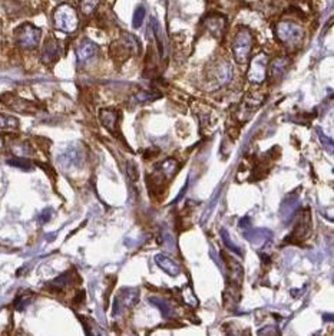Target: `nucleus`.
Listing matches in <instances>:
<instances>
[{"label": "nucleus", "instance_id": "obj_10", "mask_svg": "<svg viewBox=\"0 0 334 336\" xmlns=\"http://www.w3.org/2000/svg\"><path fill=\"white\" fill-rule=\"evenodd\" d=\"M98 52H99V48H98L96 43L89 41V39H84V41L76 46V59H78V64H88L91 59H93V57L98 55Z\"/></svg>", "mask_w": 334, "mask_h": 336}, {"label": "nucleus", "instance_id": "obj_6", "mask_svg": "<svg viewBox=\"0 0 334 336\" xmlns=\"http://www.w3.org/2000/svg\"><path fill=\"white\" fill-rule=\"evenodd\" d=\"M138 290L136 289H122L119 293L116 294L114 302V316L123 315L131 308H134L138 302Z\"/></svg>", "mask_w": 334, "mask_h": 336}, {"label": "nucleus", "instance_id": "obj_18", "mask_svg": "<svg viewBox=\"0 0 334 336\" xmlns=\"http://www.w3.org/2000/svg\"><path fill=\"white\" fill-rule=\"evenodd\" d=\"M155 262H157V265L159 266L165 273H168L170 276H178V274L181 273V267H179V265H177L174 260H171L168 256L157 254V256H155Z\"/></svg>", "mask_w": 334, "mask_h": 336}, {"label": "nucleus", "instance_id": "obj_1", "mask_svg": "<svg viewBox=\"0 0 334 336\" xmlns=\"http://www.w3.org/2000/svg\"><path fill=\"white\" fill-rule=\"evenodd\" d=\"M253 43H254V37H253L251 30L245 26L238 28L234 41H233V55L237 64L244 65L248 62Z\"/></svg>", "mask_w": 334, "mask_h": 336}, {"label": "nucleus", "instance_id": "obj_9", "mask_svg": "<svg viewBox=\"0 0 334 336\" xmlns=\"http://www.w3.org/2000/svg\"><path fill=\"white\" fill-rule=\"evenodd\" d=\"M204 26L214 37L220 39L227 28V19H225V16L220 13H213L204 19Z\"/></svg>", "mask_w": 334, "mask_h": 336}, {"label": "nucleus", "instance_id": "obj_26", "mask_svg": "<svg viewBox=\"0 0 334 336\" xmlns=\"http://www.w3.org/2000/svg\"><path fill=\"white\" fill-rule=\"evenodd\" d=\"M158 98H161L159 93H151L147 92V91H139L134 95V101L135 102H139V104H143V102H151V101H155Z\"/></svg>", "mask_w": 334, "mask_h": 336}, {"label": "nucleus", "instance_id": "obj_11", "mask_svg": "<svg viewBox=\"0 0 334 336\" xmlns=\"http://www.w3.org/2000/svg\"><path fill=\"white\" fill-rule=\"evenodd\" d=\"M60 56V46L59 42L55 39H48L45 42V46L42 49V55H40V61L45 65H52L56 62Z\"/></svg>", "mask_w": 334, "mask_h": 336}, {"label": "nucleus", "instance_id": "obj_34", "mask_svg": "<svg viewBox=\"0 0 334 336\" xmlns=\"http://www.w3.org/2000/svg\"><path fill=\"white\" fill-rule=\"evenodd\" d=\"M128 174L132 181H135V180L138 179V175H139V172H138V168H136L135 163H132V161L128 163Z\"/></svg>", "mask_w": 334, "mask_h": 336}, {"label": "nucleus", "instance_id": "obj_36", "mask_svg": "<svg viewBox=\"0 0 334 336\" xmlns=\"http://www.w3.org/2000/svg\"><path fill=\"white\" fill-rule=\"evenodd\" d=\"M188 186H190V180H186V184H185L184 188H182V190H181V193H179V195H178L177 199H175V200H174V203H177V201H179V200H181V199H182V197H184L185 190H186V188H188Z\"/></svg>", "mask_w": 334, "mask_h": 336}, {"label": "nucleus", "instance_id": "obj_23", "mask_svg": "<svg viewBox=\"0 0 334 336\" xmlns=\"http://www.w3.org/2000/svg\"><path fill=\"white\" fill-rule=\"evenodd\" d=\"M19 121L10 115H0V131H12L17 129Z\"/></svg>", "mask_w": 334, "mask_h": 336}, {"label": "nucleus", "instance_id": "obj_32", "mask_svg": "<svg viewBox=\"0 0 334 336\" xmlns=\"http://www.w3.org/2000/svg\"><path fill=\"white\" fill-rule=\"evenodd\" d=\"M30 301H32V294H20V296L16 298V301H14V308L22 312V310L30 303Z\"/></svg>", "mask_w": 334, "mask_h": 336}, {"label": "nucleus", "instance_id": "obj_33", "mask_svg": "<svg viewBox=\"0 0 334 336\" xmlns=\"http://www.w3.org/2000/svg\"><path fill=\"white\" fill-rule=\"evenodd\" d=\"M316 132H317V135H319V138H320L321 144H323V147H326L330 152H333V141L328 138L323 131H321L320 128H316Z\"/></svg>", "mask_w": 334, "mask_h": 336}, {"label": "nucleus", "instance_id": "obj_21", "mask_svg": "<svg viewBox=\"0 0 334 336\" xmlns=\"http://www.w3.org/2000/svg\"><path fill=\"white\" fill-rule=\"evenodd\" d=\"M299 206V197L297 195H290V197H287L284 201H283V204H281V210H280V213L283 215V219L284 220H288V219H291V215L294 214V211H296V208Z\"/></svg>", "mask_w": 334, "mask_h": 336}, {"label": "nucleus", "instance_id": "obj_15", "mask_svg": "<svg viewBox=\"0 0 334 336\" xmlns=\"http://www.w3.org/2000/svg\"><path fill=\"white\" fill-rule=\"evenodd\" d=\"M311 233V220H310V213L307 211L306 215H303L297 223L296 229L293 231V239L297 242H303Z\"/></svg>", "mask_w": 334, "mask_h": 336}, {"label": "nucleus", "instance_id": "obj_17", "mask_svg": "<svg viewBox=\"0 0 334 336\" xmlns=\"http://www.w3.org/2000/svg\"><path fill=\"white\" fill-rule=\"evenodd\" d=\"M290 66V59L288 57H276L270 65V75L274 81L283 78L287 69Z\"/></svg>", "mask_w": 334, "mask_h": 336}, {"label": "nucleus", "instance_id": "obj_3", "mask_svg": "<svg viewBox=\"0 0 334 336\" xmlns=\"http://www.w3.org/2000/svg\"><path fill=\"white\" fill-rule=\"evenodd\" d=\"M276 35H277L278 41L284 43L285 46H299L300 43L303 42L304 32L297 23L285 21L280 22L276 26Z\"/></svg>", "mask_w": 334, "mask_h": 336}, {"label": "nucleus", "instance_id": "obj_8", "mask_svg": "<svg viewBox=\"0 0 334 336\" xmlns=\"http://www.w3.org/2000/svg\"><path fill=\"white\" fill-rule=\"evenodd\" d=\"M0 101H2L5 105L10 108V109H13L16 112H22V114H35L36 109H37L33 102L22 100V98H19V96H16V95L10 92L3 93V95L0 96Z\"/></svg>", "mask_w": 334, "mask_h": 336}, {"label": "nucleus", "instance_id": "obj_38", "mask_svg": "<svg viewBox=\"0 0 334 336\" xmlns=\"http://www.w3.org/2000/svg\"><path fill=\"white\" fill-rule=\"evenodd\" d=\"M241 336H245V333H242V335ZM247 336H248V335H247Z\"/></svg>", "mask_w": 334, "mask_h": 336}, {"label": "nucleus", "instance_id": "obj_24", "mask_svg": "<svg viewBox=\"0 0 334 336\" xmlns=\"http://www.w3.org/2000/svg\"><path fill=\"white\" fill-rule=\"evenodd\" d=\"M100 0H79V6H80V12L85 14V16H89L92 14L96 7L99 6Z\"/></svg>", "mask_w": 334, "mask_h": 336}, {"label": "nucleus", "instance_id": "obj_2", "mask_svg": "<svg viewBox=\"0 0 334 336\" xmlns=\"http://www.w3.org/2000/svg\"><path fill=\"white\" fill-rule=\"evenodd\" d=\"M53 25H55V28L57 30L64 32V33H68V35L76 32V29L79 26L76 10L71 5H68V3H64V5L57 6L55 9V12H53Z\"/></svg>", "mask_w": 334, "mask_h": 336}, {"label": "nucleus", "instance_id": "obj_31", "mask_svg": "<svg viewBox=\"0 0 334 336\" xmlns=\"http://www.w3.org/2000/svg\"><path fill=\"white\" fill-rule=\"evenodd\" d=\"M221 239H222V242L225 243V246H227L229 250L235 251L238 256H241V250H240V249H238V247H237V246H235V244L231 242V239H229V236H228V231L225 229L221 230Z\"/></svg>", "mask_w": 334, "mask_h": 336}, {"label": "nucleus", "instance_id": "obj_29", "mask_svg": "<svg viewBox=\"0 0 334 336\" xmlns=\"http://www.w3.org/2000/svg\"><path fill=\"white\" fill-rule=\"evenodd\" d=\"M181 296H182V301H184L186 305L192 306V308H195V306L198 305V301H197L195 294L192 293V290L190 287H184V289L181 290Z\"/></svg>", "mask_w": 334, "mask_h": 336}, {"label": "nucleus", "instance_id": "obj_7", "mask_svg": "<svg viewBox=\"0 0 334 336\" xmlns=\"http://www.w3.org/2000/svg\"><path fill=\"white\" fill-rule=\"evenodd\" d=\"M84 160H85V154L82 148L71 147L57 157V163L64 170H75V168L82 167Z\"/></svg>", "mask_w": 334, "mask_h": 336}, {"label": "nucleus", "instance_id": "obj_27", "mask_svg": "<svg viewBox=\"0 0 334 336\" xmlns=\"http://www.w3.org/2000/svg\"><path fill=\"white\" fill-rule=\"evenodd\" d=\"M145 13H147L145 6L136 7L135 12H134V17H132V26H134V28L138 29L142 26V22L143 19H145Z\"/></svg>", "mask_w": 334, "mask_h": 336}, {"label": "nucleus", "instance_id": "obj_25", "mask_svg": "<svg viewBox=\"0 0 334 336\" xmlns=\"http://www.w3.org/2000/svg\"><path fill=\"white\" fill-rule=\"evenodd\" d=\"M7 164L12 165V167H16V168H22V170H25V171L32 170V163H30L29 160H26V158H10V160H7Z\"/></svg>", "mask_w": 334, "mask_h": 336}, {"label": "nucleus", "instance_id": "obj_4", "mask_svg": "<svg viewBox=\"0 0 334 336\" xmlns=\"http://www.w3.org/2000/svg\"><path fill=\"white\" fill-rule=\"evenodd\" d=\"M42 37V30L36 28L32 23H23L14 30V39L16 43L20 46L22 49H35L40 42Z\"/></svg>", "mask_w": 334, "mask_h": 336}, {"label": "nucleus", "instance_id": "obj_35", "mask_svg": "<svg viewBox=\"0 0 334 336\" xmlns=\"http://www.w3.org/2000/svg\"><path fill=\"white\" fill-rule=\"evenodd\" d=\"M52 208H45L42 213L39 214V222L42 223V224H45V223H48L50 220V217H52Z\"/></svg>", "mask_w": 334, "mask_h": 336}, {"label": "nucleus", "instance_id": "obj_16", "mask_svg": "<svg viewBox=\"0 0 334 336\" xmlns=\"http://www.w3.org/2000/svg\"><path fill=\"white\" fill-rule=\"evenodd\" d=\"M214 79L220 85H225L233 79V68L227 61H221L214 66Z\"/></svg>", "mask_w": 334, "mask_h": 336}, {"label": "nucleus", "instance_id": "obj_14", "mask_svg": "<svg viewBox=\"0 0 334 336\" xmlns=\"http://www.w3.org/2000/svg\"><path fill=\"white\" fill-rule=\"evenodd\" d=\"M119 116H121V112H118L114 108H105V109H100L99 112L100 122H102V125L109 132H115L116 131V125H118V121H119Z\"/></svg>", "mask_w": 334, "mask_h": 336}, {"label": "nucleus", "instance_id": "obj_13", "mask_svg": "<svg viewBox=\"0 0 334 336\" xmlns=\"http://www.w3.org/2000/svg\"><path fill=\"white\" fill-rule=\"evenodd\" d=\"M222 256H224L225 262H227L231 285H233V287H240L242 283V279H244V270H242L241 265L238 262H235L233 258H228L227 254H224V253H222Z\"/></svg>", "mask_w": 334, "mask_h": 336}, {"label": "nucleus", "instance_id": "obj_5", "mask_svg": "<svg viewBox=\"0 0 334 336\" xmlns=\"http://www.w3.org/2000/svg\"><path fill=\"white\" fill-rule=\"evenodd\" d=\"M267 66H268V59L265 53H258L253 57L249 62L248 71H247L248 82L254 85H261L267 78Z\"/></svg>", "mask_w": 334, "mask_h": 336}, {"label": "nucleus", "instance_id": "obj_22", "mask_svg": "<svg viewBox=\"0 0 334 336\" xmlns=\"http://www.w3.org/2000/svg\"><path fill=\"white\" fill-rule=\"evenodd\" d=\"M151 28L154 29V36H155V39H157V45H158V49H159V55L162 56L164 55V43H162V30H161V26H159V23L158 21L152 16L151 17Z\"/></svg>", "mask_w": 334, "mask_h": 336}, {"label": "nucleus", "instance_id": "obj_30", "mask_svg": "<svg viewBox=\"0 0 334 336\" xmlns=\"http://www.w3.org/2000/svg\"><path fill=\"white\" fill-rule=\"evenodd\" d=\"M71 282H72L71 273L66 272L53 280V282H52V286H56V287H59V289H64V287H66L68 285H71Z\"/></svg>", "mask_w": 334, "mask_h": 336}, {"label": "nucleus", "instance_id": "obj_28", "mask_svg": "<svg viewBox=\"0 0 334 336\" xmlns=\"http://www.w3.org/2000/svg\"><path fill=\"white\" fill-rule=\"evenodd\" d=\"M12 151H13L16 155H19V157L25 158L26 155H30L32 154V148H30V145L28 143H19V144H14L13 147H12Z\"/></svg>", "mask_w": 334, "mask_h": 336}, {"label": "nucleus", "instance_id": "obj_20", "mask_svg": "<svg viewBox=\"0 0 334 336\" xmlns=\"http://www.w3.org/2000/svg\"><path fill=\"white\" fill-rule=\"evenodd\" d=\"M150 302L151 305L157 306V308L161 310L162 316L166 318V319H170V318H174V316H175V309H174V306H172L168 301L161 299V298H157V296H151Z\"/></svg>", "mask_w": 334, "mask_h": 336}, {"label": "nucleus", "instance_id": "obj_37", "mask_svg": "<svg viewBox=\"0 0 334 336\" xmlns=\"http://www.w3.org/2000/svg\"><path fill=\"white\" fill-rule=\"evenodd\" d=\"M3 145H5V141H3V138L0 136V151H2V148H3Z\"/></svg>", "mask_w": 334, "mask_h": 336}, {"label": "nucleus", "instance_id": "obj_19", "mask_svg": "<svg viewBox=\"0 0 334 336\" xmlns=\"http://www.w3.org/2000/svg\"><path fill=\"white\" fill-rule=\"evenodd\" d=\"M157 170L165 180H172L178 171V161L174 158H168L157 165Z\"/></svg>", "mask_w": 334, "mask_h": 336}, {"label": "nucleus", "instance_id": "obj_12", "mask_svg": "<svg viewBox=\"0 0 334 336\" xmlns=\"http://www.w3.org/2000/svg\"><path fill=\"white\" fill-rule=\"evenodd\" d=\"M263 101H264L263 96H261V98H258L257 95H249V96H247V98L244 100V102H242L240 112H238L240 116H241L242 121H244V120H245V121L249 120L257 109L263 105Z\"/></svg>", "mask_w": 334, "mask_h": 336}]
</instances>
